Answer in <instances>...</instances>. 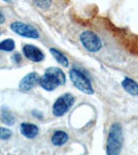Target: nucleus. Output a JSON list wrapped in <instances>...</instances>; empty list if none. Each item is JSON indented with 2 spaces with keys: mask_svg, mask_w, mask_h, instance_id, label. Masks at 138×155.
<instances>
[{
  "mask_svg": "<svg viewBox=\"0 0 138 155\" xmlns=\"http://www.w3.org/2000/svg\"><path fill=\"white\" fill-rule=\"evenodd\" d=\"M11 28L17 34L29 38H38L39 32L36 28L28 24L22 23V22H14L11 24Z\"/></svg>",
  "mask_w": 138,
  "mask_h": 155,
  "instance_id": "6",
  "label": "nucleus"
},
{
  "mask_svg": "<svg viewBox=\"0 0 138 155\" xmlns=\"http://www.w3.org/2000/svg\"><path fill=\"white\" fill-rule=\"evenodd\" d=\"M21 134L27 139H33L38 134V127L35 124L31 123H22L21 124Z\"/></svg>",
  "mask_w": 138,
  "mask_h": 155,
  "instance_id": "9",
  "label": "nucleus"
},
{
  "mask_svg": "<svg viewBox=\"0 0 138 155\" xmlns=\"http://www.w3.org/2000/svg\"><path fill=\"white\" fill-rule=\"evenodd\" d=\"M79 38H81L84 48L91 53H96L102 48V42L99 36L93 31H84Z\"/></svg>",
  "mask_w": 138,
  "mask_h": 155,
  "instance_id": "4",
  "label": "nucleus"
},
{
  "mask_svg": "<svg viewBox=\"0 0 138 155\" xmlns=\"http://www.w3.org/2000/svg\"><path fill=\"white\" fill-rule=\"evenodd\" d=\"M12 132L11 129L4 128V127H0V140H7L11 137Z\"/></svg>",
  "mask_w": 138,
  "mask_h": 155,
  "instance_id": "15",
  "label": "nucleus"
},
{
  "mask_svg": "<svg viewBox=\"0 0 138 155\" xmlns=\"http://www.w3.org/2000/svg\"><path fill=\"white\" fill-rule=\"evenodd\" d=\"M33 2L40 8H47L52 4V0H33Z\"/></svg>",
  "mask_w": 138,
  "mask_h": 155,
  "instance_id": "16",
  "label": "nucleus"
},
{
  "mask_svg": "<svg viewBox=\"0 0 138 155\" xmlns=\"http://www.w3.org/2000/svg\"><path fill=\"white\" fill-rule=\"evenodd\" d=\"M1 119L7 125H12L14 123V117L11 113H9L8 111H3L1 115Z\"/></svg>",
  "mask_w": 138,
  "mask_h": 155,
  "instance_id": "14",
  "label": "nucleus"
},
{
  "mask_svg": "<svg viewBox=\"0 0 138 155\" xmlns=\"http://www.w3.org/2000/svg\"><path fill=\"white\" fill-rule=\"evenodd\" d=\"M70 79H71L72 83L79 90L87 94H93L94 93V89L92 87L91 81L89 80L86 74H82L79 69H71L69 72Z\"/></svg>",
  "mask_w": 138,
  "mask_h": 155,
  "instance_id": "3",
  "label": "nucleus"
},
{
  "mask_svg": "<svg viewBox=\"0 0 138 155\" xmlns=\"http://www.w3.org/2000/svg\"><path fill=\"white\" fill-rule=\"evenodd\" d=\"M14 49V41L12 39H5V41L0 42V50L1 51L11 52Z\"/></svg>",
  "mask_w": 138,
  "mask_h": 155,
  "instance_id": "13",
  "label": "nucleus"
},
{
  "mask_svg": "<svg viewBox=\"0 0 138 155\" xmlns=\"http://www.w3.org/2000/svg\"><path fill=\"white\" fill-rule=\"evenodd\" d=\"M39 83V76L36 72H30L20 82L19 88L21 91H29Z\"/></svg>",
  "mask_w": 138,
  "mask_h": 155,
  "instance_id": "7",
  "label": "nucleus"
},
{
  "mask_svg": "<svg viewBox=\"0 0 138 155\" xmlns=\"http://www.w3.org/2000/svg\"><path fill=\"white\" fill-rule=\"evenodd\" d=\"M12 60H14L16 63L21 61V56H20V54H14V57H12Z\"/></svg>",
  "mask_w": 138,
  "mask_h": 155,
  "instance_id": "17",
  "label": "nucleus"
},
{
  "mask_svg": "<svg viewBox=\"0 0 138 155\" xmlns=\"http://www.w3.org/2000/svg\"><path fill=\"white\" fill-rule=\"evenodd\" d=\"M4 1H6V2H11V1H12V0H4Z\"/></svg>",
  "mask_w": 138,
  "mask_h": 155,
  "instance_id": "19",
  "label": "nucleus"
},
{
  "mask_svg": "<svg viewBox=\"0 0 138 155\" xmlns=\"http://www.w3.org/2000/svg\"><path fill=\"white\" fill-rule=\"evenodd\" d=\"M4 20H5V18H4L3 14H2V12H0V24L4 23Z\"/></svg>",
  "mask_w": 138,
  "mask_h": 155,
  "instance_id": "18",
  "label": "nucleus"
},
{
  "mask_svg": "<svg viewBox=\"0 0 138 155\" xmlns=\"http://www.w3.org/2000/svg\"><path fill=\"white\" fill-rule=\"evenodd\" d=\"M50 52H51L52 55L54 56V58L56 59L61 65H63L65 67L68 66V59L66 58V56H65L63 53H61V52L58 51L56 49H51Z\"/></svg>",
  "mask_w": 138,
  "mask_h": 155,
  "instance_id": "12",
  "label": "nucleus"
},
{
  "mask_svg": "<svg viewBox=\"0 0 138 155\" xmlns=\"http://www.w3.org/2000/svg\"><path fill=\"white\" fill-rule=\"evenodd\" d=\"M68 141V134L65 131H56L52 137V143L55 146H62Z\"/></svg>",
  "mask_w": 138,
  "mask_h": 155,
  "instance_id": "11",
  "label": "nucleus"
},
{
  "mask_svg": "<svg viewBox=\"0 0 138 155\" xmlns=\"http://www.w3.org/2000/svg\"><path fill=\"white\" fill-rule=\"evenodd\" d=\"M122 86L125 89V91H127L129 94L133 96L138 95V84L134 80L130 79V78H125L124 81L122 82Z\"/></svg>",
  "mask_w": 138,
  "mask_h": 155,
  "instance_id": "10",
  "label": "nucleus"
},
{
  "mask_svg": "<svg viewBox=\"0 0 138 155\" xmlns=\"http://www.w3.org/2000/svg\"><path fill=\"white\" fill-rule=\"evenodd\" d=\"M66 82V76L58 67H49L41 78H39V84L44 90L52 91L58 86L63 85Z\"/></svg>",
  "mask_w": 138,
  "mask_h": 155,
  "instance_id": "1",
  "label": "nucleus"
},
{
  "mask_svg": "<svg viewBox=\"0 0 138 155\" xmlns=\"http://www.w3.org/2000/svg\"><path fill=\"white\" fill-rule=\"evenodd\" d=\"M24 55L33 62H40L44 59V54L41 50L32 45H25L23 48Z\"/></svg>",
  "mask_w": 138,
  "mask_h": 155,
  "instance_id": "8",
  "label": "nucleus"
},
{
  "mask_svg": "<svg viewBox=\"0 0 138 155\" xmlns=\"http://www.w3.org/2000/svg\"><path fill=\"white\" fill-rule=\"evenodd\" d=\"M124 136L121 124L115 122L109 128L108 137L106 144V153L109 155H117L122 151Z\"/></svg>",
  "mask_w": 138,
  "mask_h": 155,
  "instance_id": "2",
  "label": "nucleus"
},
{
  "mask_svg": "<svg viewBox=\"0 0 138 155\" xmlns=\"http://www.w3.org/2000/svg\"><path fill=\"white\" fill-rule=\"evenodd\" d=\"M74 104V97L70 93H65L55 101L53 106V114L57 117H61L71 109Z\"/></svg>",
  "mask_w": 138,
  "mask_h": 155,
  "instance_id": "5",
  "label": "nucleus"
}]
</instances>
